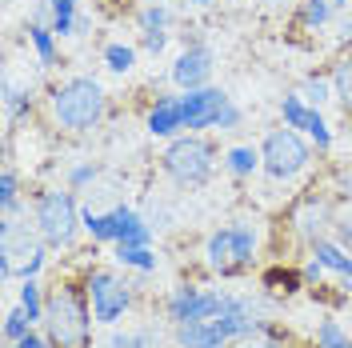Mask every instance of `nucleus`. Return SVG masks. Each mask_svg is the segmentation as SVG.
<instances>
[{"mask_svg":"<svg viewBox=\"0 0 352 348\" xmlns=\"http://www.w3.org/2000/svg\"><path fill=\"white\" fill-rule=\"evenodd\" d=\"M340 36H344V41H352V12L344 17V24H340Z\"/></svg>","mask_w":352,"mask_h":348,"instance_id":"obj_42","label":"nucleus"},{"mask_svg":"<svg viewBox=\"0 0 352 348\" xmlns=\"http://www.w3.org/2000/svg\"><path fill=\"white\" fill-rule=\"evenodd\" d=\"M176 345L180 348H228V336L212 320H184V325H176Z\"/></svg>","mask_w":352,"mask_h":348,"instance_id":"obj_12","label":"nucleus"},{"mask_svg":"<svg viewBox=\"0 0 352 348\" xmlns=\"http://www.w3.org/2000/svg\"><path fill=\"white\" fill-rule=\"evenodd\" d=\"M44 248L41 240L32 237V228L21 224L16 217H4L0 224V276H24V281H36V272L44 268Z\"/></svg>","mask_w":352,"mask_h":348,"instance_id":"obj_3","label":"nucleus"},{"mask_svg":"<svg viewBox=\"0 0 352 348\" xmlns=\"http://www.w3.org/2000/svg\"><path fill=\"white\" fill-rule=\"evenodd\" d=\"M144 4H168V0H144Z\"/></svg>","mask_w":352,"mask_h":348,"instance_id":"obj_46","label":"nucleus"},{"mask_svg":"<svg viewBox=\"0 0 352 348\" xmlns=\"http://www.w3.org/2000/svg\"><path fill=\"white\" fill-rule=\"evenodd\" d=\"M104 65H109L112 72H129V68L136 65V48H132V44H109V48H104Z\"/></svg>","mask_w":352,"mask_h":348,"instance_id":"obj_29","label":"nucleus"},{"mask_svg":"<svg viewBox=\"0 0 352 348\" xmlns=\"http://www.w3.org/2000/svg\"><path fill=\"white\" fill-rule=\"evenodd\" d=\"M188 4H212V0H188Z\"/></svg>","mask_w":352,"mask_h":348,"instance_id":"obj_45","label":"nucleus"},{"mask_svg":"<svg viewBox=\"0 0 352 348\" xmlns=\"http://www.w3.org/2000/svg\"><path fill=\"white\" fill-rule=\"evenodd\" d=\"M80 224H85V217L76 213L72 193H44L36 200V232L48 248H68Z\"/></svg>","mask_w":352,"mask_h":348,"instance_id":"obj_5","label":"nucleus"},{"mask_svg":"<svg viewBox=\"0 0 352 348\" xmlns=\"http://www.w3.org/2000/svg\"><path fill=\"white\" fill-rule=\"evenodd\" d=\"M300 96H305L312 109H320L324 100H332V85L324 76H305V85H300Z\"/></svg>","mask_w":352,"mask_h":348,"instance_id":"obj_30","label":"nucleus"},{"mask_svg":"<svg viewBox=\"0 0 352 348\" xmlns=\"http://www.w3.org/2000/svg\"><path fill=\"white\" fill-rule=\"evenodd\" d=\"M116 261L124 268H140V272H153L156 268V252L148 244H116Z\"/></svg>","mask_w":352,"mask_h":348,"instance_id":"obj_19","label":"nucleus"},{"mask_svg":"<svg viewBox=\"0 0 352 348\" xmlns=\"http://www.w3.org/2000/svg\"><path fill=\"white\" fill-rule=\"evenodd\" d=\"M12 348H21V345H12Z\"/></svg>","mask_w":352,"mask_h":348,"instance_id":"obj_49","label":"nucleus"},{"mask_svg":"<svg viewBox=\"0 0 352 348\" xmlns=\"http://www.w3.org/2000/svg\"><path fill=\"white\" fill-rule=\"evenodd\" d=\"M129 348H156V340L148 332H136V336H129Z\"/></svg>","mask_w":352,"mask_h":348,"instance_id":"obj_41","label":"nucleus"},{"mask_svg":"<svg viewBox=\"0 0 352 348\" xmlns=\"http://www.w3.org/2000/svg\"><path fill=\"white\" fill-rule=\"evenodd\" d=\"M332 213L324 200H308V204H300V213H296V232L308 240V244H316V240H324V228L332 224Z\"/></svg>","mask_w":352,"mask_h":348,"instance_id":"obj_14","label":"nucleus"},{"mask_svg":"<svg viewBox=\"0 0 352 348\" xmlns=\"http://www.w3.org/2000/svg\"><path fill=\"white\" fill-rule=\"evenodd\" d=\"M16 345H21V348H52V340H48V336H36V332H28V336L16 340Z\"/></svg>","mask_w":352,"mask_h":348,"instance_id":"obj_40","label":"nucleus"},{"mask_svg":"<svg viewBox=\"0 0 352 348\" xmlns=\"http://www.w3.org/2000/svg\"><path fill=\"white\" fill-rule=\"evenodd\" d=\"M164 44H168V32H164V28H156V32H144V48H148L153 56H160V52H164Z\"/></svg>","mask_w":352,"mask_h":348,"instance_id":"obj_37","label":"nucleus"},{"mask_svg":"<svg viewBox=\"0 0 352 348\" xmlns=\"http://www.w3.org/2000/svg\"><path fill=\"white\" fill-rule=\"evenodd\" d=\"M224 168H228L232 176H252L256 168H264L261 149H252V144H241V149H228V156H224Z\"/></svg>","mask_w":352,"mask_h":348,"instance_id":"obj_18","label":"nucleus"},{"mask_svg":"<svg viewBox=\"0 0 352 348\" xmlns=\"http://www.w3.org/2000/svg\"><path fill=\"white\" fill-rule=\"evenodd\" d=\"M332 4H352V0H332Z\"/></svg>","mask_w":352,"mask_h":348,"instance_id":"obj_48","label":"nucleus"},{"mask_svg":"<svg viewBox=\"0 0 352 348\" xmlns=\"http://www.w3.org/2000/svg\"><path fill=\"white\" fill-rule=\"evenodd\" d=\"M305 132H308V140L316 144V153H329V149H332V129L324 124V116H320V109H312V112H308V124H305Z\"/></svg>","mask_w":352,"mask_h":348,"instance_id":"obj_25","label":"nucleus"},{"mask_svg":"<svg viewBox=\"0 0 352 348\" xmlns=\"http://www.w3.org/2000/svg\"><path fill=\"white\" fill-rule=\"evenodd\" d=\"M252 252H256L252 224H228V228L212 232L208 244H204L208 268H217L220 276H232V272H241L244 264H252Z\"/></svg>","mask_w":352,"mask_h":348,"instance_id":"obj_7","label":"nucleus"},{"mask_svg":"<svg viewBox=\"0 0 352 348\" xmlns=\"http://www.w3.org/2000/svg\"><path fill=\"white\" fill-rule=\"evenodd\" d=\"M308 112H312V105H308L300 92H288L285 100H280V116H285V124L288 129H296V132H305L308 124Z\"/></svg>","mask_w":352,"mask_h":348,"instance_id":"obj_22","label":"nucleus"},{"mask_svg":"<svg viewBox=\"0 0 352 348\" xmlns=\"http://www.w3.org/2000/svg\"><path fill=\"white\" fill-rule=\"evenodd\" d=\"M241 348H264V345H252V340H248V345H241Z\"/></svg>","mask_w":352,"mask_h":348,"instance_id":"obj_47","label":"nucleus"},{"mask_svg":"<svg viewBox=\"0 0 352 348\" xmlns=\"http://www.w3.org/2000/svg\"><path fill=\"white\" fill-rule=\"evenodd\" d=\"M160 164H164V173L173 176L180 188H200V184L212 176L217 153H212V144L200 140V136H180V140H173V144L164 149Z\"/></svg>","mask_w":352,"mask_h":348,"instance_id":"obj_4","label":"nucleus"},{"mask_svg":"<svg viewBox=\"0 0 352 348\" xmlns=\"http://www.w3.org/2000/svg\"><path fill=\"white\" fill-rule=\"evenodd\" d=\"M48 12H52V32L60 36H76V0H48Z\"/></svg>","mask_w":352,"mask_h":348,"instance_id":"obj_21","label":"nucleus"},{"mask_svg":"<svg viewBox=\"0 0 352 348\" xmlns=\"http://www.w3.org/2000/svg\"><path fill=\"white\" fill-rule=\"evenodd\" d=\"M261 160H264V173L272 176V180H292L296 173L308 168L312 149L305 144V136H300L296 129H276V132L264 136Z\"/></svg>","mask_w":352,"mask_h":348,"instance_id":"obj_6","label":"nucleus"},{"mask_svg":"<svg viewBox=\"0 0 352 348\" xmlns=\"http://www.w3.org/2000/svg\"><path fill=\"white\" fill-rule=\"evenodd\" d=\"M261 345H264V348H285L280 340H261Z\"/></svg>","mask_w":352,"mask_h":348,"instance_id":"obj_44","label":"nucleus"},{"mask_svg":"<svg viewBox=\"0 0 352 348\" xmlns=\"http://www.w3.org/2000/svg\"><path fill=\"white\" fill-rule=\"evenodd\" d=\"M28 109H32V96H28V92H21L16 85H4V112H8V120L24 116Z\"/></svg>","mask_w":352,"mask_h":348,"instance_id":"obj_33","label":"nucleus"},{"mask_svg":"<svg viewBox=\"0 0 352 348\" xmlns=\"http://www.w3.org/2000/svg\"><path fill=\"white\" fill-rule=\"evenodd\" d=\"M92 180H96V164H76V168L68 173V184H72V188H85Z\"/></svg>","mask_w":352,"mask_h":348,"instance_id":"obj_36","label":"nucleus"},{"mask_svg":"<svg viewBox=\"0 0 352 348\" xmlns=\"http://www.w3.org/2000/svg\"><path fill=\"white\" fill-rule=\"evenodd\" d=\"M85 232L92 240H116V208L112 213H85Z\"/></svg>","mask_w":352,"mask_h":348,"instance_id":"obj_23","label":"nucleus"},{"mask_svg":"<svg viewBox=\"0 0 352 348\" xmlns=\"http://www.w3.org/2000/svg\"><path fill=\"white\" fill-rule=\"evenodd\" d=\"M21 308L32 316V325L44 320V301H41V284H36V281H24L21 284Z\"/></svg>","mask_w":352,"mask_h":348,"instance_id":"obj_31","label":"nucleus"},{"mask_svg":"<svg viewBox=\"0 0 352 348\" xmlns=\"http://www.w3.org/2000/svg\"><path fill=\"white\" fill-rule=\"evenodd\" d=\"M212 325L228 336V340H244V336H252V332H261V320H256V312L252 305L244 301V296H224V308L217 312V320Z\"/></svg>","mask_w":352,"mask_h":348,"instance_id":"obj_10","label":"nucleus"},{"mask_svg":"<svg viewBox=\"0 0 352 348\" xmlns=\"http://www.w3.org/2000/svg\"><path fill=\"white\" fill-rule=\"evenodd\" d=\"M208 76H212V52H208L204 44H192V48H184V52L176 56L173 80L184 88V92H188V88H204Z\"/></svg>","mask_w":352,"mask_h":348,"instance_id":"obj_11","label":"nucleus"},{"mask_svg":"<svg viewBox=\"0 0 352 348\" xmlns=\"http://www.w3.org/2000/svg\"><path fill=\"white\" fill-rule=\"evenodd\" d=\"M332 17V0H305V8H300V24L305 28H324Z\"/></svg>","mask_w":352,"mask_h":348,"instance_id":"obj_26","label":"nucleus"},{"mask_svg":"<svg viewBox=\"0 0 352 348\" xmlns=\"http://www.w3.org/2000/svg\"><path fill=\"white\" fill-rule=\"evenodd\" d=\"M332 96L344 105V112H352V56H344L332 72Z\"/></svg>","mask_w":352,"mask_h":348,"instance_id":"obj_24","label":"nucleus"},{"mask_svg":"<svg viewBox=\"0 0 352 348\" xmlns=\"http://www.w3.org/2000/svg\"><path fill=\"white\" fill-rule=\"evenodd\" d=\"M52 116L68 132H85L104 116V88L88 76H72L52 92Z\"/></svg>","mask_w":352,"mask_h":348,"instance_id":"obj_2","label":"nucleus"},{"mask_svg":"<svg viewBox=\"0 0 352 348\" xmlns=\"http://www.w3.org/2000/svg\"><path fill=\"white\" fill-rule=\"evenodd\" d=\"M88 305H92V316H96V325H116L124 312H129L132 305V292L129 284L120 281L116 272H109V268H96V272H88Z\"/></svg>","mask_w":352,"mask_h":348,"instance_id":"obj_8","label":"nucleus"},{"mask_svg":"<svg viewBox=\"0 0 352 348\" xmlns=\"http://www.w3.org/2000/svg\"><path fill=\"white\" fill-rule=\"evenodd\" d=\"M184 129V109H180V96H160L148 112V132L153 136H176Z\"/></svg>","mask_w":352,"mask_h":348,"instance_id":"obj_13","label":"nucleus"},{"mask_svg":"<svg viewBox=\"0 0 352 348\" xmlns=\"http://www.w3.org/2000/svg\"><path fill=\"white\" fill-rule=\"evenodd\" d=\"M332 228H336V240H340V248H349V252H352V208L336 213Z\"/></svg>","mask_w":352,"mask_h":348,"instance_id":"obj_35","label":"nucleus"},{"mask_svg":"<svg viewBox=\"0 0 352 348\" xmlns=\"http://www.w3.org/2000/svg\"><path fill=\"white\" fill-rule=\"evenodd\" d=\"M197 301H200V288H197V284H180V288H173V296H168V316H173L176 325L192 320Z\"/></svg>","mask_w":352,"mask_h":348,"instance_id":"obj_17","label":"nucleus"},{"mask_svg":"<svg viewBox=\"0 0 352 348\" xmlns=\"http://www.w3.org/2000/svg\"><path fill=\"white\" fill-rule=\"evenodd\" d=\"M312 257L324 264L329 272H336V276H349V272H352L349 248H340V244H332V240H316V244H312Z\"/></svg>","mask_w":352,"mask_h":348,"instance_id":"obj_16","label":"nucleus"},{"mask_svg":"<svg viewBox=\"0 0 352 348\" xmlns=\"http://www.w3.org/2000/svg\"><path fill=\"white\" fill-rule=\"evenodd\" d=\"M28 41H32V48H36V56H41V65H56V32L48 28L44 21H36L32 28H28Z\"/></svg>","mask_w":352,"mask_h":348,"instance_id":"obj_20","label":"nucleus"},{"mask_svg":"<svg viewBox=\"0 0 352 348\" xmlns=\"http://www.w3.org/2000/svg\"><path fill=\"white\" fill-rule=\"evenodd\" d=\"M168 24V4H144L140 8V28L144 32H156V28H164Z\"/></svg>","mask_w":352,"mask_h":348,"instance_id":"obj_34","label":"nucleus"},{"mask_svg":"<svg viewBox=\"0 0 352 348\" xmlns=\"http://www.w3.org/2000/svg\"><path fill=\"white\" fill-rule=\"evenodd\" d=\"M349 332L336 325V320H320V328H316V348H349Z\"/></svg>","mask_w":352,"mask_h":348,"instance_id":"obj_27","label":"nucleus"},{"mask_svg":"<svg viewBox=\"0 0 352 348\" xmlns=\"http://www.w3.org/2000/svg\"><path fill=\"white\" fill-rule=\"evenodd\" d=\"M232 100H228V92H220V88H188L184 96H180V109H184V129L188 132H204V129H217L224 109H228Z\"/></svg>","mask_w":352,"mask_h":348,"instance_id":"obj_9","label":"nucleus"},{"mask_svg":"<svg viewBox=\"0 0 352 348\" xmlns=\"http://www.w3.org/2000/svg\"><path fill=\"white\" fill-rule=\"evenodd\" d=\"M0 208H4V217H16V208H21V200H16V173L12 168L0 173Z\"/></svg>","mask_w":352,"mask_h":348,"instance_id":"obj_32","label":"nucleus"},{"mask_svg":"<svg viewBox=\"0 0 352 348\" xmlns=\"http://www.w3.org/2000/svg\"><path fill=\"white\" fill-rule=\"evenodd\" d=\"M324 272H329V268H324V264L312 257V261L305 264V284H320V276H324Z\"/></svg>","mask_w":352,"mask_h":348,"instance_id":"obj_39","label":"nucleus"},{"mask_svg":"<svg viewBox=\"0 0 352 348\" xmlns=\"http://www.w3.org/2000/svg\"><path fill=\"white\" fill-rule=\"evenodd\" d=\"M340 193H344V196L352 200V176H340Z\"/></svg>","mask_w":352,"mask_h":348,"instance_id":"obj_43","label":"nucleus"},{"mask_svg":"<svg viewBox=\"0 0 352 348\" xmlns=\"http://www.w3.org/2000/svg\"><path fill=\"white\" fill-rule=\"evenodd\" d=\"M85 296L88 292L65 284V288L52 292V301H44V332L56 348H88L96 316L88 312Z\"/></svg>","mask_w":352,"mask_h":348,"instance_id":"obj_1","label":"nucleus"},{"mask_svg":"<svg viewBox=\"0 0 352 348\" xmlns=\"http://www.w3.org/2000/svg\"><path fill=\"white\" fill-rule=\"evenodd\" d=\"M349 348H352V345H349Z\"/></svg>","mask_w":352,"mask_h":348,"instance_id":"obj_50","label":"nucleus"},{"mask_svg":"<svg viewBox=\"0 0 352 348\" xmlns=\"http://www.w3.org/2000/svg\"><path fill=\"white\" fill-rule=\"evenodd\" d=\"M153 240V228L144 224L140 213H132V208H116V244H148Z\"/></svg>","mask_w":352,"mask_h":348,"instance_id":"obj_15","label":"nucleus"},{"mask_svg":"<svg viewBox=\"0 0 352 348\" xmlns=\"http://www.w3.org/2000/svg\"><path fill=\"white\" fill-rule=\"evenodd\" d=\"M28 332H32V316H28L24 308H12V312L4 316V340H12V345H16V340H24Z\"/></svg>","mask_w":352,"mask_h":348,"instance_id":"obj_28","label":"nucleus"},{"mask_svg":"<svg viewBox=\"0 0 352 348\" xmlns=\"http://www.w3.org/2000/svg\"><path fill=\"white\" fill-rule=\"evenodd\" d=\"M236 124H241V109H236V105H228V109H224V116H220L217 129H220V132H232Z\"/></svg>","mask_w":352,"mask_h":348,"instance_id":"obj_38","label":"nucleus"}]
</instances>
